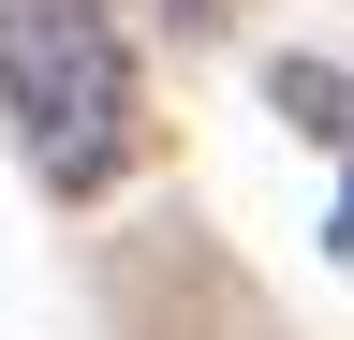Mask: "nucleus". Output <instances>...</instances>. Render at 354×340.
I'll list each match as a JSON object with an SVG mask.
<instances>
[{"instance_id":"nucleus-3","label":"nucleus","mask_w":354,"mask_h":340,"mask_svg":"<svg viewBox=\"0 0 354 340\" xmlns=\"http://www.w3.org/2000/svg\"><path fill=\"white\" fill-rule=\"evenodd\" d=\"M339 251H354V193H339Z\"/></svg>"},{"instance_id":"nucleus-1","label":"nucleus","mask_w":354,"mask_h":340,"mask_svg":"<svg viewBox=\"0 0 354 340\" xmlns=\"http://www.w3.org/2000/svg\"><path fill=\"white\" fill-rule=\"evenodd\" d=\"M0 118L30 134L59 193H104L148 148V89H133V45L104 30V0H0Z\"/></svg>"},{"instance_id":"nucleus-2","label":"nucleus","mask_w":354,"mask_h":340,"mask_svg":"<svg viewBox=\"0 0 354 340\" xmlns=\"http://www.w3.org/2000/svg\"><path fill=\"white\" fill-rule=\"evenodd\" d=\"M266 104H281V118H310V134H339V148H354V74H325V60H281V74H266Z\"/></svg>"}]
</instances>
